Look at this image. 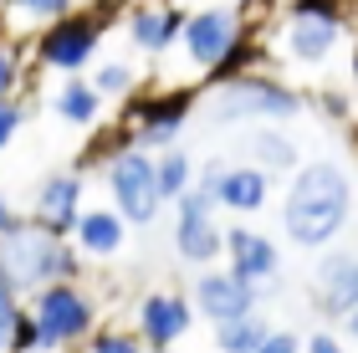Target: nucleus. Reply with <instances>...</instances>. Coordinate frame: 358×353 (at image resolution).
I'll return each instance as SVG.
<instances>
[{
    "label": "nucleus",
    "mask_w": 358,
    "mask_h": 353,
    "mask_svg": "<svg viewBox=\"0 0 358 353\" xmlns=\"http://www.w3.org/2000/svg\"><path fill=\"white\" fill-rule=\"evenodd\" d=\"M108 195L128 215V226H154L164 210V185H159V154L123 143L118 154H108Z\"/></svg>",
    "instance_id": "6"
},
{
    "label": "nucleus",
    "mask_w": 358,
    "mask_h": 353,
    "mask_svg": "<svg viewBox=\"0 0 358 353\" xmlns=\"http://www.w3.org/2000/svg\"><path fill=\"white\" fill-rule=\"evenodd\" d=\"M266 323L256 312H246V317H225V323H215V353H256L266 343Z\"/></svg>",
    "instance_id": "21"
},
{
    "label": "nucleus",
    "mask_w": 358,
    "mask_h": 353,
    "mask_svg": "<svg viewBox=\"0 0 358 353\" xmlns=\"http://www.w3.org/2000/svg\"><path fill=\"white\" fill-rule=\"evenodd\" d=\"M26 128V103H15V92L0 98V149H10V138Z\"/></svg>",
    "instance_id": "28"
},
{
    "label": "nucleus",
    "mask_w": 358,
    "mask_h": 353,
    "mask_svg": "<svg viewBox=\"0 0 358 353\" xmlns=\"http://www.w3.org/2000/svg\"><path fill=\"white\" fill-rule=\"evenodd\" d=\"M302 353H348L338 333H307L302 338Z\"/></svg>",
    "instance_id": "31"
},
{
    "label": "nucleus",
    "mask_w": 358,
    "mask_h": 353,
    "mask_svg": "<svg viewBox=\"0 0 358 353\" xmlns=\"http://www.w3.org/2000/svg\"><path fill=\"white\" fill-rule=\"evenodd\" d=\"M123 31L143 57H164L185 36V10L169 6V0H134L128 15H123Z\"/></svg>",
    "instance_id": "14"
},
{
    "label": "nucleus",
    "mask_w": 358,
    "mask_h": 353,
    "mask_svg": "<svg viewBox=\"0 0 358 353\" xmlns=\"http://www.w3.org/2000/svg\"><path fill=\"white\" fill-rule=\"evenodd\" d=\"M343 328H348V338H353V343H358V308H353V312H348V317H343Z\"/></svg>",
    "instance_id": "34"
},
{
    "label": "nucleus",
    "mask_w": 358,
    "mask_h": 353,
    "mask_svg": "<svg viewBox=\"0 0 358 353\" xmlns=\"http://www.w3.org/2000/svg\"><path fill=\"white\" fill-rule=\"evenodd\" d=\"M262 297H266V287H256L246 282L241 271H205L200 282H194V308H200L210 323H225V317H246L262 308Z\"/></svg>",
    "instance_id": "13"
},
{
    "label": "nucleus",
    "mask_w": 358,
    "mask_h": 353,
    "mask_svg": "<svg viewBox=\"0 0 358 353\" xmlns=\"http://www.w3.org/2000/svg\"><path fill=\"white\" fill-rule=\"evenodd\" d=\"M313 308L322 317H343L358 308V251H328V256H317V266H313Z\"/></svg>",
    "instance_id": "12"
},
{
    "label": "nucleus",
    "mask_w": 358,
    "mask_h": 353,
    "mask_svg": "<svg viewBox=\"0 0 358 353\" xmlns=\"http://www.w3.org/2000/svg\"><path fill=\"white\" fill-rule=\"evenodd\" d=\"M194 180H200V164H194V159H189L185 149H179V143L159 154V185H164V200H169V205H174L179 195H185V189H189Z\"/></svg>",
    "instance_id": "22"
},
{
    "label": "nucleus",
    "mask_w": 358,
    "mask_h": 353,
    "mask_svg": "<svg viewBox=\"0 0 358 353\" xmlns=\"http://www.w3.org/2000/svg\"><path fill=\"white\" fill-rule=\"evenodd\" d=\"M83 261L87 256L77 251L72 236H57L46 231L41 220L21 215L15 226L0 236V266H6V277L15 292H41L46 282H62V277H83Z\"/></svg>",
    "instance_id": "3"
},
{
    "label": "nucleus",
    "mask_w": 358,
    "mask_h": 353,
    "mask_svg": "<svg viewBox=\"0 0 358 353\" xmlns=\"http://www.w3.org/2000/svg\"><path fill=\"white\" fill-rule=\"evenodd\" d=\"M6 10H10L15 26H46V21H57V15L77 10V0H6Z\"/></svg>",
    "instance_id": "26"
},
{
    "label": "nucleus",
    "mask_w": 358,
    "mask_h": 353,
    "mask_svg": "<svg viewBox=\"0 0 358 353\" xmlns=\"http://www.w3.org/2000/svg\"><path fill=\"white\" fill-rule=\"evenodd\" d=\"M225 266L241 271V277L256 282V287H266V297H271L276 277H282V251H276L271 236H262V231L231 226V231H225Z\"/></svg>",
    "instance_id": "16"
},
{
    "label": "nucleus",
    "mask_w": 358,
    "mask_h": 353,
    "mask_svg": "<svg viewBox=\"0 0 358 353\" xmlns=\"http://www.w3.org/2000/svg\"><path fill=\"white\" fill-rule=\"evenodd\" d=\"M210 195H215V205L231 210V215H256L266 205V195H271V169H262V164H225Z\"/></svg>",
    "instance_id": "17"
},
{
    "label": "nucleus",
    "mask_w": 358,
    "mask_h": 353,
    "mask_svg": "<svg viewBox=\"0 0 358 353\" xmlns=\"http://www.w3.org/2000/svg\"><path fill=\"white\" fill-rule=\"evenodd\" d=\"M348 21H353L348 0H282L266 31V46L271 57L292 62V67H322L338 52Z\"/></svg>",
    "instance_id": "2"
},
{
    "label": "nucleus",
    "mask_w": 358,
    "mask_h": 353,
    "mask_svg": "<svg viewBox=\"0 0 358 353\" xmlns=\"http://www.w3.org/2000/svg\"><path fill=\"white\" fill-rule=\"evenodd\" d=\"M31 317L46 333V353H67V348H83L92 338L97 302L77 277H62V282H46L41 292H31Z\"/></svg>",
    "instance_id": "5"
},
{
    "label": "nucleus",
    "mask_w": 358,
    "mask_h": 353,
    "mask_svg": "<svg viewBox=\"0 0 358 353\" xmlns=\"http://www.w3.org/2000/svg\"><path fill=\"white\" fill-rule=\"evenodd\" d=\"M15 82H21V57L10 52V41H0V98L15 92Z\"/></svg>",
    "instance_id": "30"
},
{
    "label": "nucleus",
    "mask_w": 358,
    "mask_h": 353,
    "mask_svg": "<svg viewBox=\"0 0 358 353\" xmlns=\"http://www.w3.org/2000/svg\"><path fill=\"white\" fill-rule=\"evenodd\" d=\"M92 82H97L103 98H134L138 72H134V62H97V67H92Z\"/></svg>",
    "instance_id": "25"
},
{
    "label": "nucleus",
    "mask_w": 358,
    "mask_h": 353,
    "mask_svg": "<svg viewBox=\"0 0 358 353\" xmlns=\"http://www.w3.org/2000/svg\"><path fill=\"white\" fill-rule=\"evenodd\" d=\"M21 317H26L21 292L0 277V353H15V328H21Z\"/></svg>",
    "instance_id": "27"
},
{
    "label": "nucleus",
    "mask_w": 358,
    "mask_h": 353,
    "mask_svg": "<svg viewBox=\"0 0 358 353\" xmlns=\"http://www.w3.org/2000/svg\"><path fill=\"white\" fill-rule=\"evenodd\" d=\"M15 353H46V333H41L36 317H31V308L21 317V328H15Z\"/></svg>",
    "instance_id": "29"
},
{
    "label": "nucleus",
    "mask_w": 358,
    "mask_h": 353,
    "mask_svg": "<svg viewBox=\"0 0 358 353\" xmlns=\"http://www.w3.org/2000/svg\"><path fill=\"white\" fill-rule=\"evenodd\" d=\"M189 113H194V92H185V87H174V92H149V98H138L134 108H128L123 134H128V143H138V149L164 154V149H174V143H179Z\"/></svg>",
    "instance_id": "9"
},
{
    "label": "nucleus",
    "mask_w": 358,
    "mask_h": 353,
    "mask_svg": "<svg viewBox=\"0 0 358 353\" xmlns=\"http://www.w3.org/2000/svg\"><path fill=\"white\" fill-rule=\"evenodd\" d=\"M307 108V98L292 82L271 72H241L231 82H215L210 92V123H292Z\"/></svg>",
    "instance_id": "4"
},
{
    "label": "nucleus",
    "mask_w": 358,
    "mask_h": 353,
    "mask_svg": "<svg viewBox=\"0 0 358 353\" xmlns=\"http://www.w3.org/2000/svg\"><path fill=\"white\" fill-rule=\"evenodd\" d=\"M194 297H179L169 292V287H159V292L149 297H138V308H134V328L143 333V343H149L154 353H169L174 343H185L189 338V328H194Z\"/></svg>",
    "instance_id": "11"
},
{
    "label": "nucleus",
    "mask_w": 358,
    "mask_h": 353,
    "mask_svg": "<svg viewBox=\"0 0 358 353\" xmlns=\"http://www.w3.org/2000/svg\"><path fill=\"white\" fill-rule=\"evenodd\" d=\"M103 31H108V21H103L97 10H67V15H57V21L41 26V36H36V62H41L46 72L72 77V72H83V67H92V62H97Z\"/></svg>",
    "instance_id": "7"
},
{
    "label": "nucleus",
    "mask_w": 358,
    "mask_h": 353,
    "mask_svg": "<svg viewBox=\"0 0 358 353\" xmlns=\"http://www.w3.org/2000/svg\"><path fill=\"white\" fill-rule=\"evenodd\" d=\"M256 353H302V338H297V333H266V343L262 348H256Z\"/></svg>",
    "instance_id": "32"
},
{
    "label": "nucleus",
    "mask_w": 358,
    "mask_h": 353,
    "mask_svg": "<svg viewBox=\"0 0 358 353\" xmlns=\"http://www.w3.org/2000/svg\"><path fill=\"white\" fill-rule=\"evenodd\" d=\"M246 149H251V164H262V169H271V174H282V169H297V138L292 134H282V128H256V134L246 138Z\"/></svg>",
    "instance_id": "20"
},
{
    "label": "nucleus",
    "mask_w": 358,
    "mask_h": 353,
    "mask_svg": "<svg viewBox=\"0 0 358 353\" xmlns=\"http://www.w3.org/2000/svg\"><path fill=\"white\" fill-rule=\"evenodd\" d=\"M215 210H220L215 195L200 189V185H189L174 200V251H179V261L210 266L215 256H225V231H220Z\"/></svg>",
    "instance_id": "10"
},
{
    "label": "nucleus",
    "mask_w": 358,
    "mask_h": 353,
    "mask_svg": "<svg viewBox=\"0 0 358 353\" xmlns=\"http://www.w3.org/2000/svg\"><path fill=\"white\" fill-rule=\"evenodd\" d=\"M15 220H21V215H15V205H10L6 195H0V236H6V231L15 226Z\"/></svg>",
    "instance_id": "33"
},
{
    "label": "nucleus",
    "mask_w": 358,
    "mask_h": 353,
    "mask_svg": "<svg viewBox=\"0 0 358 353\" xmlns=\"http://www.w3.org/2000/svg\"><path fill=\"white\" fill-rule=\"evenodd\" d=\"M72 240H77V251L87 256V261H113V256L123 251V240H128V215L113 205V210H83V220H77V231H72Z\"/></svg>",
    "instance_id": "18"
},
{
    "label": "nucleus",
    "mask_w": 358,
    "mask_h": 353,
    "mask_svg": "<svg viewBox=\"0 0 358 353\" xmlns=\"http://www.w3.org/2000/svg\"><path fill=\"white\" fill-rule=\"evenodd\" d=\"M31 220H41V226L57 231V236H72L77 220H83V174L77 169L46 174L36 200H31Z\"/></svg>",
    "instance_id": "15"
},
{
    "label": "nucleus",
    "mask_w": 358,
    "mask_h": 353,
    "mask_svg": "<svg viewBox=\"0 0 358 353\" xmlns=\"http://www.w3.org/2000/svg\"><path fill=\"white\" fill-rule=\"evenodd\" d=\"M241 36H251V26H246V6H200V10H189L185 15V57L200 67L205 77L220 67L225 57L236 52V41Z\"/></svg>",
    "instance_id": "8"
},
{
    "label": "nucleus",
    "mask_w": 358,
    "mask_h": 353,
    "mask_svg": "<svg viewBox=\"0 0 358 353\" xmlns=\"http://www.w3.org/2000/svg\"><path fill=\"white\" fill-rule=\"evenodd\" d=\"M236 6H246V10H251V6H256V0H236Z\"/></svg>",
    "instance_id": "35"
},
{
    "label": "nucleus",
    "mask_w": 358,
    "mask_h": 353,
    "mask_svg": "<svg viewBox=\"0 0 358 353\" xmlns=\"http://www.w3.org/2000/svg\"><path fill=\"white\" fill-rule=\"evenodd\" d=\"M83 353H154L143 343L138 328H92V338L83 343Z\"/></svg>",
    "instance_id": "24"
},
{
    "label": "nucleus",
    "mask_w": 358,
    "mask_h": 353,
    "mask_svg": "<svg viewBox=\"0 0 358 353\" xmlns=\"http://www.w3.org/2000/svg\"><path fill=\"white\" fill-rule=\"evenodd\" d=\"M353 220V180L343 164L317 159V164H297L292 185L282 195V231L292 246L302 251H322L328 240L343 236V226Z\"/></svg>",
    "instance_id": "1"
},
{
    "label": "nucleus",
    "mask_w": 358,
    "mask_h": 353,
    "mask_svg": "<svg viewBox=\"0 0 358 353\" xmlns=\"http://www.w3.org/2000/svg\"><path fill=\"white\" fill-rule=\"evenodd\" d=\"M262 57H266V41L256 36V31H251V36H241L236 52L225 57L215 72H210V87H215V82H231V77H241V72H256V62H262Z\"/></svg>",
    "instance_id": "23"
},
{
    "label": "nucleus",
    "mask_w": 358,
    "mask_h": 353,
    "mask_svg": "<svg viewBox=\"0 0 358 353\" xmlns=\"http://www.w3.org/2000/svg\"><path fill=\"white\" fill-rule=\"evenodd\" d=\"M52 113L62 123H72V128H92L97 113H103V92H97V82H83V77H62V87L52 92Z\"/></svg>",
    "instance_id": "19"
},
{
    "label": "nucleus",
    "mask_w": 358,
    "mask_h": 353,
    "mask_svg": "<svg viewBox=\"0 0 358 353\" xmlns=\"http://www.w3.org/2000/svg\"><path fill=\"white\" fill-rule=\"evenodd\" d=\"M353 67H358V52H353Z\"/></svg>",
    "instance_id": "36"
}]
</instances>
